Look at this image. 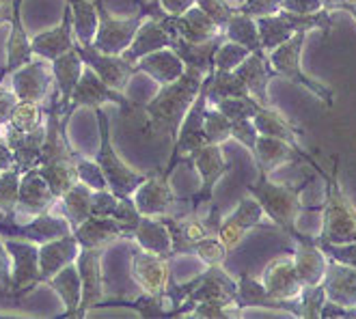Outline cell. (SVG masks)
<instances>
[{
	"instance_id": "1",
	"label": "cell",
	"mask_w": 356,
	"mask_h": 319,
	"mask_svg": "<svg viewBox=\"0 0 356 319\" xmlns=\"http://www.w3.org/2000/svg\"><path fill=\"white\" fill-rule=\"evenodd\" d=\"M205 76L207 74L197 67H186L177 80L162 84L160 91L143 106L149 134H166L175 140L179 123L197 99Z\"/></svg>"
},
{
	"instance_id": "2",
	"label": "cell",
	"mask_w": 356,
	"mask_h": 319,
	"mask_svg": "<svg viewBox=\"0 0 356 319\" xmlns=\"http://www.w3.org/2000/svg\"><path fill=\"white\" fill-rule=\"evenodd\" d=\"M332 171L324 173L320 164L311 156L307 158V164H311L326 181V197L322 203V229L316 238L320 246L324 244H350L356 240V207L346 197L343 186L339 181V160L332 158Z\"/></svg>"
},
{
	"instance_id": "3",
	"label": "cell",
	"mask_w": 356,
	"mask_h": 319,
	"mask_svg": "<svg viewBox=\"0 0 356 319\" xmlns=\"http://www.w3.org/2000/svg\"><path fill=\"white\" fill-rule=\"evenodd\" d=\"M309 181L311 179H307L298 186H289V183L272 181L270 175L259 173V179L255 183H248L246 190H248V195H253L259 201L270 224L281 229L283 233H287V236L294 240L302 233L298 229V216L307 207L302 205L300 195L305 193Z\"/></svg>"
},
{
	"instance_id": "4",
	"label": "cell",
	"mask_w": 356,
	"mask_h": 319,
	"mask_svg": "<svg viewBox=\"0 0 356 319\" xmlns=\"http://www.w3.org/2000/svg\"><path fill=\"white\" fill-rule=\"evenodd\" d=\"M95 119H97V132H99V149L95 162L99 164L104 177H106L108 190L117 199L132 197L134 190L147 179L145 173H138L130 164H125L117 149L113 147V136H111V119L108 113L102 108H95Z\"/></svg>"
},
{
	"instance_id": "5",
	"label": "cell",
	"mask_w": 356,
	"mask_h": 319,
	"mask_svg": "<svg viewBox=\"0 0 356 319\" xmlns=\"http://www.w3.org/2000/svg\"><path fill=\"white\" fill-rule=\"evenodd\" d=\"M305 44H307V33H296L294 37H289L285 44H281L275 50L268 52L270 65H272V69H275L277 76L294 82L296 87L309 91L311 95H316L326 106V108H332V104H334L332 89H328L326 84H322L320 80L311 78L300 65V56H302Z\"/></svg>"
},
{
	"instance_id": "6",
	"label": "cell",
	"mask_w": 356,
	"mask_h": 319,
	"mask_svg": "<svg viewBox=\"0 0 356 319\" xmlns=\"http://www.w3.org/2000/svg\"><path fill=\"white\" fill-rule=\"evenodd\" d=\"M106 104H115L119 106V108L130 115L136 104L130 101L128 97H125L121 91H115L113 87H108L106 82H104L91 67L85 65V69H82V76L76 84V89L72 91V97H70V104H67V113L60 117V123L67 125L70 117L78 111V108H102V106Z\"/></svg>"
},
{
	"instance_id": "7",
	"label": "cell",
	"mask_w": 356,
	"mask_h": 319,
	"mask_svg": "<svg viewBox=\"0 0 356 319\" xmlns=\"http://www.w3.org/2000/svg\"><path fill=\"white\" fill-rule=\"evenodd\" d=\"M97 5V33H95V39H93V48L104 52V54H121L125 48L132 44L134 39V33L138 31L140 22L147 15H145L140 9L132 15H115L106 9L104 5V0H95Z\"/></svg>"
},
{
	"instance_id": "8",
	"label": "cell",
	"mask_w": 356,
	"mask_h": 319,
	"mask_svg": "<svg viewBox=\"0 0 356 319\" xmlns=\"http://www.w3.org/2000/svg\"><path fill=\"white\" fill-rule=\"evenodd\" d=\"M72 233V224L63 214H52V209L41 211L26 220L0 218V238H22L35 244H44Z\"/></svg>"
},
{
	"instance_id": "9",
	"label": "cell",
	"mask_w": 356,
	"mask_h": 319,
	"mask_svg": "<svg viewBox=\"0 0 356 319\" xmlns=\"http://www.w3.org/2000/svg\"><path fill=\"white\" fill-rule=\"evenodd\" d=\"M188 160H193L197 173L201 177V186L191 201L193 203L191 211H199L203 203L214 201V188L229 171H232V164L225 158L222 145H209V142L195 149V152L188 156Z\"/></svg>"
},
{
	"instance_id": "10",
	"label": "cell",
	"mask_w": 356,
	"mask_h": 319,
	"mask_svg": "<svg viewBox=\"0 0 356 319\" xmlns=\"http://www.w3.org/2000/svg\"><path fill=\"white\" fill-rule=\"evenodd\" d=\"M212 74V72H209ZM207 76L203 80V87L197 95V99L193 101V106L188 108L186 117L181 119L179 123V130H177V136H175V147H173V154H171V160H169V166H166L164 173H173V168L184 160L191 156L195 149H199L201 145H205V134H203V117H205V111H207Z\"/></svg>"
},
{
	"instance_id": "11",
	"label": "cell",
	"mask_w": 356,
	"mask_h": 319,
	"mask_svg": "<svg viewBox=\"0 0 356 319\" xmlns=\"http://www.w3.org/2000/svg\"><path fill=\"white\" fill-rule=\"evenodd\" d=\"M7 250L11 254V289L15 297L33 291L41 285L39 276V244L22 238H5Z\"/></svg>"
},
{
	"instance_id": "12",
	"label": "cell",
	"mask_w": 356,
	"mask_h": 319,
	"mask_svg": "<svg viewBox=\"0 0 356 319\" xmlns=\"http://www.w3.org/2000/svg\"><path fill=\"white\" fill-rule=\"evenodd\" d=\"M11 91L17 99L44 104L54 91L52 63L46 58H33L11 74Z\"/></svg>"
},
{
	"instance_id": "13",
	"label": "cell",
	"mask_w": 356,
	"mask_h": 319,
	"mask_svg": "<svg viewBox=\"0 0 356 319\" xmlns=\"http://www.w3.org/2000/svg\"><path fill=\"white\" fill-rule=\"evenodd\" d=\"M259 227H266V211L253 195H246L240 199L232 214L220 220L218 238L222 240L227 250H234L236 246L242 244L246 233Z\"/></svg>"
},
{
	"instance_id": "14",
	"label": "cell",
	"mask_w": 356,
	"mask_h": 319,
	"mask_svg": "<svg viewBox=\"0 0 356 319\" xmlns=\"http://www.w3.org/2000/svg\"><path fill=\"white\" fill-rule=\"evenodd\" d=\"M132 201L143 216H166L171 207L179 201V197L171 188V175L169 173H152L147 175L132 195Z\"/></svg>"
},
{
	"instance_id": "15",
	"label": "cell",
	"mask_w": 356,
	"mask_h": 319,
	"mask_svg": "<svg viewBox=\"0 0 356 319\" xmlns=\"http://www.w3.org/2000/svg\"><path fill=\"white\" fill-rule=\"evenodd\" d=\"M74 48L82 56V60H85V65L91 67L115 91L123 93L125 87H128V82L132 80V76L138 74L136 65L128 63L121 54H104L95 50L93 46H82V44H76Z\"/></svg>"
},
{
	"instance_id": "16",
	"label": "cell",
	"mask_w": 356,
	"mask_h": 319,
	"mask_svg": "<svg viewBox=\"0 0 356 319\" xmlns=\"http://www.w3.org/2000/svg\"><path fill=\"white\" fill-rule=\"evenodd\" d=\"M238 281L232 279L222 265H207L205 272L197 276V285L188 295V300L179 306V317H188L193 306L201 300H236Z\"/></svg>"
},
{
	"instance_id": "17",
	"label": "cell",
	"mask_w": 356,
	"mask_h": 319,
	"mask_svg": "<svg viewBox=\"0 0 356 319\" xmlns=\"http://www.w3.org/2000/svg\"><path fill=\"white\" fill-rule=\"evenodd\" d=\"M102 254L97 248H80L76 257V268L82 283V300L78 317H85L104 300V281H102Z\"/></svg>"
},
{
	"instance_id": "18",
	"label": "cell",
	"mask_w": 356,
	"mask_h": 319,
	"mask_svg": "<svg viewBox=\"0 0 356 319\" xmlns=\"http://www.w3.org/2000/svg\"><path fill=\"white\" fill-rule=\"evenodd\" d=\"M259 281L264 283L268 293L281 302H294L305 287L298 276L294 257H289V254H281V257L272 259L264 268V274Z\"/></svg>"
},
{
	"instance_id": "19",
	"label": "cell",
	"mask_w": 356,
	"mask_h": 319,
	"mask_svg": "<svg viewBox=\"0 0 356 319\" xmlns=\"http://www.w3.org/2000/svg\"><path fill=\"white\" fill-rule=\"evenodd\" d=\"M132 279L143 289V293L164 295L166 287L171 281L169 259L160 257V254L147 252V250H132V263H130Z\"/></svg>"
},
{
	"instance_id": "20",
	"label": "cell",
	"mask_w": 356,
	"mask_h": 319,
	"mask_svg": "<svg viewBox=\"0 0 356 319\" xmlns=\"http://www.w3.org/2000/svg\"><path fill=\"white\" fill-rule=\"evenodd\" d=\"M0 134H3V140L13 152V168L19 175L39 164L41 147H44V138H46V123L37 125L31 132H19L9 123H5Z\"/></svg>"
},
{
	"instance_id": "21",
	"label": "cell",
	"mask_w": 356,
	"mask_h": 319,
	"mask_svg": "<svg viewBox=\"0 0 356 319\" xmlns=\"http://www.w3.org/2000/svg\"><path fill=\"white\" fill-rule=\"evenodd\" d=\"M58 203L48 188L46 179L41 177L35 168L22 173L19 177V193H17V203H15V220H26L31 216H37L41 211L52 209V205Z\"/></svg>"
},
{
	"instance_id": "22",
	"label": "cell",
	"mask_w": 356,
	"mask_h": 319,
	"mask_svg": "<svg viewBox=\"0 0 356 319\" xmlns=\"http://www.w3.org/2000/svg\"><path fill=\"white\" fill-rule=\"evenodd\" d=\"M22 5H24V0H11V19H9L11 31H9V39H7V63H5L3 72H0V84H3L5 78L11 76L15 69H19L35 58L33 48H31V37L24 26Z\"/></svg>"
},
{
	"instance_id": "23",
	"label": "cell",
	"mask_w": 356,
	"mask_h": 319,
	"mask_svg": "<svg viewBox=\"0 0 356 319\" xmlns=\"http://www.w3.org/2000/svg\"><path fill=\"white\" fill-rule=\"evenodd\" d=\"M74 46H76V37H74V26H72V9L67 3H65V9H63L60 22L54 28H48L44 33H37L35 37H31L33 54L46 60H54L56 56L74 50Z\"/></svg>"
},
{
	"instance_id": "24",
	"label": "cell",
	"mask_w": 356,
	"mask_h": 319,
	"mask_svg": "<svg viewBox=\"0 0 356 319\" xmlns=\"http://www.w3.org/2000/svg\"><path fill=\"white\" fill-rule=\"evenodd\" d=\"M294 263L298 270V276L302 285H320L330 257L324 252V248L316 242V238L307 236V233H300L298 238H294Z\"/></svg>"
},
{
	"instance_id": "25",
	"label": "cell",
	"mask_w": 356,
	"mask_h": 319,
	"mask_svg": "<svg viewBox=\"0 0 356 319\" xmlns=\"http://www.w3.org/2000/svg\"><path fill=\"white\" fill-rule=\"evenodd\" d=\"M238 291H236V302L242 311L246 309H266V311H277L287 313L291 317H298V302H281L277 297H272L261 281L253 279L250 274L242 272L238 276Z\"/></svg>"
},
{
	"instance_id": "26",
	"label": "cell",
	"mask_w": 356,
	"mask_h": 319,
	"mask_svg": "<svg viewBox=\"0 0 356 319\" xmlns=\"http://www.w3.org/2000/svg\"><path fill=\"white\" fill-rule=\"evenodd\" d=\"M309 154L305 149H296L294 145H289L281 138H272V136H257L255 142V152H253V160L259 168L261 175H270L275 173L277 168L285 166V164H294L298 160L307 162Z\"/></svg>"
},
{
	"instance_id": "27",
	"label": "cell",
	"mask_w": 356,
	"mask_h": 319,
	"mask_svg": "<svg viewBox=\"0 0 356 319\" xmlns=\"http://www.w3.org/2000/svg\"><path fill=\"white\" fill-rule=\"evenodd\" d=\"M74 236L80 244V248H97L104 250L119 240H125V224L117 218H102V216H89L85 222H80L74 231Z\"/></svg>"
},
{
	"instance_id": "28",
	"label": "cell",
	"mask_w": 356,
	"mask_h": 319,
	"mask_svg": "<svg viewBox=\"0 0 356 319\" xmlns=\"http://www.w3.org/2000/svg\"><path fill=\"white\" fill-rule=\"evenodd\" d=\"M236 74L240 76V80L244 82V87L250 95H253L261 106H270L268 87H270L272 78H277V74L268 60V52H264V50L250 52L244 58L242 65L236 69Z\"/></svg>"
},
{
	"instance_id": "29",
	"label": "cell",
	"mask_w": 356,
	"mask_h": 319,
	"mask_svg": "<svg viewBox=\"0 0 356 319\" xmlns=\"http://www.w3.org/2000/svg\"><path fill=\"white\" fill-rule=\"evenodd\" d=\"M80 252V244L76 240L74 233H67V236H60L56 240L39 244V276H41V285H44L48 279L63 270L65 265L74 263Z\"/></svg>"
},
{
	"instance_id": "30",
	"label": "cell",
	"mask_w": 356,
	"mask_h": 319,
	"mask_svg": "<svg viewBox=\"0 0 356 319\" xmlns=\"http://www.w3.org/2000/svg\"><path fill=\"white\" fill-rule=\"evenodd\" d=\"M169 22H171L173 37L177 35L186 41H191V44H205V41H212L222 35V28L197 5L177 17L169 15Z\"/></svg>"
},
{
	"instance_id": "31",
	"label": "cell",
	"mask_w": 356,
	"mask_h": 319,
	"mask_svg": "<svg viewBox=\"0 0 356 319\" xmlns=\"http://www.w3.org/2000/svg\"><path fill=\"white\" fill-rule=\"evenodd\" d=\"M132 242L138 244V248L160 254V257L171 259L173 257V240L169 227L164 224L162 218L154 216H140V220L130 229V238Z\"/></svg>"
},
{
	"instance_id": "32",
	"label": "cell",
	"mask_w": 356,
	"mask_h": 319,
	"mask_svg": "<svg viewBox=\"0 0 356 319\" xmlns=\"http://www.w3.org/2000/svg\"><path fill=\"white\" fill-rule=\"evenodd\" d=\"M322 285L328 300L343 306H356V268L330 259Z\"/></svg>"
},
{
	"instance_id": "33",
	"label": "cell",
	"mask_w": 356,
	"mask_h": 319,
	"mask_svg": "<svg viewBox=\"0 0 356 319\" xmlns=\"http://www.w3.org/2000/svg\"><path fill=\"white\" fill-rule=\"evenodd\" d=\"M52 63V74H54V89L58 93V104H60V115L67 113V104L72 97V91L76 89V84L85 69V60L74 50L56 56Z\"/></svg>"
},
{
	"instance_id": "34",
	"label": "cell",
	"mask_w": 356,
	"mask_h": 319,
	"mask_svg": "<svg viewBox=\"0 0 356 319\" xmlns=\"http://www.w3.org/2000/svg\"><path fill=\"white\" fill-rule=\"evenodd\" d=\"M184 69H186L184 60L179 58V54L173 48L156 50V52L136 60V72L147 74L152 80H156L160 84V87L177 80L184 74Z\"/></svg>"
},
{
	"instance_id": "35",
	"label": "cell",
	"mask_w": 356,
	"mask_h": 319,
	"mask_svg": "<svg viewBox=\"0 0 356 319\" xmlns=\"http://www.w3.org/2000/svg\"><path fill=\"white\" fill-rule=\"evenodd\" d=\"M253 123L261 136L281 138L289 145H294L296 149H305L302 132L289 119H285L277 108H272V106H261L257 115L253 117Z\"/></svg>"
},
{
	"instance_id": "36",
	"label": "cell",
	"mask_w": 356,
	"mask_h": 319,
	"mask_svg": "<svg viewBox=\"0 0 356 319\" xmlns=\"http://www.w3.org/2000/svg\"><path fill=\"white\" fill-rule=\"evenodd\" d=\"M44 285L50 287L60 297L63 306H65L63 317H78V309H80V300H82V283H80L76 261L58 270Z\"/></svg>"
},
{
	"instance_id": "37",
	"label": "cell",
	"mask_w": 356,
	"mask_h": 319,
	"mask_svg": "<svg viewBox=\"0 0 356 319\" xmlns=\"http://www.w3.org/2000/svg\"><path fill=\"white\" fill-rule=\"evenodd\" d=\"M257 28H259V39H261L264 52L275 50L277 46L285 44L289 37H294L298 33L294 22H291L285 11H279L275 15L257 17Z\"/></svg>"
},
{
	"instance_id": "38",
	"label": "cell",
	"mask_w": 356,
	"mask_h": 319,
	"mask_svg": "<svg viewBox=\"0 0 356 319\" xmlns=\"http://www.w3.org/2000/svg\"><path fill=\"white\" fill-rule=\"evenodd\" d=\"M72 9V26L76 44L91 46L97 33V5L91 0H65Z\"/></svg>"
},
{
	"instance_id": "39",
	"label": "cell",
	"mask_w": 356,
	"mask_h": 319,
	"mask_svg": "<svg viewBox=\"0 0 356 319\" xmlns=\"http://www.w3.org/2000/svg\"><path fill=\"white\" fill-rule=\"evenodd\" d=\"M35 171L46 179V183L52 190V195H54L56 201L78 181V173H76L74 160H58V162L37 164Z\"/></svg>"
},
{
	"instance_id": "40",
	"label": "cell",
	"mask_w": 356,
	"mask_h": 319,
	"mask_svg": "<svg viewBox=\"0 0 356 319\" xmlns=\"http://www.w3.org/2000/svg\"><path fill=\"white\" fill-rule=\"evenodd\" d=\"M111 306H123L132 309L140 317H173V306L166 300V295H154L143 293L134 300H102L95 309H111Z\"/></svg>"
},
{
	"instance_id": "41",
	"label": "cell",
	"mask_w": 356,
	"mask_h": 319,
	"mask_svg": "<svg viewBox=\"0 0 356 319\" xmlns=\"http://www.w3.org/2000/svg\"><path fill=\"white\" fill-rule=\"evenodd\" d=\"M91 193L93 190L82 181H76L58 201L63 205V216L72 224V231L91 216Z\"/></svg>"
},
{
	"instance_id": "42",
	"label": "cell",
	"mask_w": 356,
	"mask_h": 319,
	"mask_svg": "<svg viewBox=\"0 0 356 319\" xmlns=\"http://www.w3.org/2000/svg\"><path fill=\"white\" fill-rule=\"evenodd\" d=\"M225 39L236 41V44H242L244 48H248L250 52L261 50V39H259V28H257V19L250 17L242 11H234V15L229 17L227 26L222 28Z\"/></svg>"
},
{
	"instance_id": "43",
	"label": "cell",
	"mask_w": 356,
	"mask_h": 319,
	"mask_svg": "<svg viewBox=\"0 0 356 319\" xmlns=\"http://www.w3.org/2000/svg\"><path fill=\"white\" fill-rule=\"evenodd\" d=\"M44 106L37 104V101H24V99H17L15 106L11 108V115H9V125L15 127L19 132H31L35 130L37 125L44 123Z\"/></svg>"
},
{
	"instance_id": "44",
	"label": "cell",
	"mask_w": 356,
	"mask_h": 319,
	"mask_svg": "<svg viewBox=\"0 0 356 319\" xmlns=\"http://www.w3.org/2000/svg\"><path fill=\"white\" fill-rule=\"evenodd\" d=\"M232 119H227L216 106H207L203 117V134L209 145H225L232 138Z\"/></svg>"
},
{
	"instance_id": "45",
	"label": "cell",
	"mask_w": 356,
	"mask_h": 319,
	"mask_svg": "<svg viewBox=\"0 0 356 319\" xmlns=\"http://www.w3.org/2000/svg\"><path fill=\"white\" fill-rule=\"evenodd\" d=\"M216 108L232 121H242V119H253L257 111L261 108V104L253 95H234V97H225L214 104Z\"/></svg>"
},
{
	"instance_id": "46",
	"label": "cell",
	"mask_w": 356,
	"mask_h": 319,
	"mask_svg": "<svg viewBox=\"0 0 356 319\" xmlns=\"http://www.w3.org/2000/svg\"><path fill=\"white\" fill-rule=\"evenodd\" d=\"M19 177H22V175H19L13 166L3 168V173H0V211H3V218H13L15 216Z\"/></svg>"
},
{
	"instance_id": "47",
	"label": "cell",
	"mask_w": 356,
	"mask_h": 319,
	"mask_svg": "<svg viewBox=\"0 0 356 319\" xmlns=\"http://www.w3.org/2000/svg\"><path fill=\"white\" fill-rule=\"evenodd\" d=\"M197 319H232L242 317V309L236 300H201L193 306L191 315Z\"/></svg>"
},
{
	"instance_id": "48",
	"label": "cell",
	"mask_w": 356,
	"mask_h": 319,
	"mask_svg": "<svg viewBox=\"0 0 356 319\" xmlns=\"http://www.w3.org/2000/svg\"><path fill=\"white\" fill-rule=\"evenodd\" d=\"M250 54L248 48H244L242 44H236V41H229V39H222L216 52H214V69H220V72H236L244 58Z\"/></svg>"
},
{
	"instance_id": "49",
	"label": "cell",
	"mask_w": 356,
	"mask_h": 319,
	"mask_svg": "<svg viewBox=\"0 0 356 319\" xmlns=\"http://www.w3.org/2000/svg\"><path fill=\"white\" fill-rule=\"evenodd\" d=\"M298 302V317L300 319H320L322 306L326 302L324 285H305L300 295L296 297Z\"/></svg>"
},
{
	"instance_id": "50",
	"label": "cell",
	"mask_w": 356,
	"mask_h": 319,
	"mask_svg": "<svg viewBox=\"0 0 356 319\" xmlns=\"http://www.w3.org/2000/svg\"><path fill=\"white\" fill-rule=\"evenodd\" d=\"M193 254L203 261L205 265H222L225 259H227V246L222 244V240L218 236H207L203 240H199L193 248Z\"/></svg>"
},
{
	"instance_id": "51",
	"label": "cell",
	"mask_w": 356,
	"mask_h": 319,
	"mask_svg": "<svg viewBox=\"0 0 356 319\" xmlns=\"http://www.w3.org/2000/svg\"><path fill=\"white\" fill-rule=\"evenodd\" d=\"M74 164H76V173H78V181H82L85 186H89L91 190H108V183H106V177H104L99 164L85 156H80L76 152L74 156Z\"/></svg>"
},
{
	"instance_id": "52",
	"label": "cell",
	"mask_w": 356,
	"mask_h": 319,
	"mask_svg": "<svg viewBox=\"0 0 356 319\" xmlns=\"http://www.w3.org/2000/svg\"><path fill=\"white\" fill-rule=\"evenodd\" d=\"M257 136H259V132H257L253 119H242V121H234L232 123V138L236 142H240L250 156H253V152H255Z\"/></svg>"
},
{
	"instance_id": "53",
	"label": "cell",
	"mask_w": 356,
	"mask_h": 319,
	"mask_svg": "<svg viewBox=\"0 0 356 319\" xmlns=\"http://www.w3.org/2000/svg\"><path fill=\"white\" fill-rule=\"evenodd\" d=\"M195 3H197V7H201L209 17H212L220 28L227 26L229 17H232L236 11V5H232L229 0H195Z\"/></svg>"
},
{
	"instance_id": "54",
	"label": "cell",
	"mask_w": 356,
	"mask_h": 319,
	"mask_svg": "<svg viewBox=\"0 0 356 319\" xmlns=\"http://www.w3.org/2000/svg\"><path fill=\"white\" fill-rule=\"evenodd\" d=\"M119 199L111 193V190H93L91 193V216L111 218L117 209Z\"/></svg>"
},
{
	"instance_id": "55",
	"label": "cell",
	"mask_w": 356,
	"mask_h": 319,
	"mask_svg": "<svg viewBox=\"0 0 356 319\" xmlns=\"http://www.w3.org/2000/svg\"><path fill=\"white\" fill-rule=\"evenodd\" d=\"M238 11L250 15V17H264V15H275L281 11V0H244V3L236 5Z\"/></svg>"
},
{
	"instance_id": "56",
	"label": "cell",
	"mask_w": 356,
	"mask_h": 319,
	"mask_svg": "<svg viewBox=\"0 0 356 319\" xmlns=\"http://www.w3.org/2000/svg\"><path fill=\"white\" fill-rule=\"evenodd\" d=\"M316 242H318V240H316ZM322 248H324V252L328 254L330 259L341 261V263H346V265L356 268V240L350 242V244H339V246H334V244H324Z\"/></svg>"
},
{
	"instance_id": "57",
	"label": "cell",
	"mask_w": 356,
	"mask_h": 319,
	"mask_svg": "<svg viewBox=\"0 0 356 319\" xmlns=\"http://www.w3.org/2000/svg\"><path fill=\"white\" fill-rule=\"evenodd\" d=\"M320 9H322L320 0H281V11H287V13L307 15V13H316Z\"/></svg>"
},
{
	"instance_id": "58",
	"label": "cell",
	"mask_w": 356,
	"mask_h": 319,
	"mask_svg": "<svg viewBox=\"0 0 356 319\" xmlns=\"http://www.w3.org/2000/svg\"><path fill=\"white\" fill-rule=\"evenodd\" d=\"M0 285L7 291L11 289V254L7 250L5 238H0Z\"/></svg>"
},
{
	"instance_id": "59",
	"label": "cell",
	"mask_w": 356,
	"mask_h": 319,
	"mask_svg": "<svg viewBox=\"0 0 356 319\" xmlns=\"http://www.w3.org/2000/svg\"><path fill=\"white\" fill-rule=\"evenodd\" d=\"M17 97L11 89H5V84H0V123H7L9 121V115H11V108L15 106Z\"/></svg>"
},
{
	"instance_id": "60",
	"label": "cell",
	"mask_w": 356,
	"mask_h": 319,
	"mask_svg": "<svg viewBox=\"0 0 356 319\" xmlns=\"http://www.w3.org/2000/svg\"><path fill=\"white\" fill-rule=\"evenodd\" d=\"M158 3H160L162 11L171 17H177V15L186 13L188 9L197 5L195 0H158Z\"/></svg>"
},
{
	"instance_id": "61",
	"label": "cell",
	"mask_w": 356,
	"mask_h": 319,
	"mask_svg": "<svg viewBox=\"0 0 356 319\" xmlns=\"http://www.w3.org/2000/svg\"><path fill=\"white\" fill-rule=\"evenodd\" d=\"M339 11H346L354 17V22H356V3H352V0H341V5H339Z\"/></svg>"
},
{
	"instance_id": "62",
	"label": "cell",
	"mask_w": 356,
	"mask_h": 319,
	"mask_svg": "<svg viewBox=\"0 0 356 319\" xmlns=\"http://www.w3.org/2000/svg\"><path fill=\"white\" fill-rule=\"evenodd\" d=\"M11 19V5H3L0 3V26L7 24Z\"/></svg>"
},
{
	"instance_id": "63",
	"label": "cell",
	"mask_w": 356,
	"mask_h": 319,
	"mask_svg": "<svg viewBox=\"0 0 356 319\" xmlns=\"http://www.w3.org/2000/svg\"><path fill=\"white\" fill-rule=\"evenodd\" d=\"M322 3V9L334 13V11H339V5H341V0H320Z\"/></svg>"
},
{
	"instance_id": "64",
	"label": "cell",
	"mask_w": 356,
	"mask_h": 319,
	"mask_svg": "<svg viewBox=\"0 0 356 319\" xmlns=\"http://www.w3.org/2000/svg\"><path fill=\"white\" fill-rule=\"evenodd\" d=\"M240 3H244V0H234V5H240Z\"/></svg>"
}]
</instances>
